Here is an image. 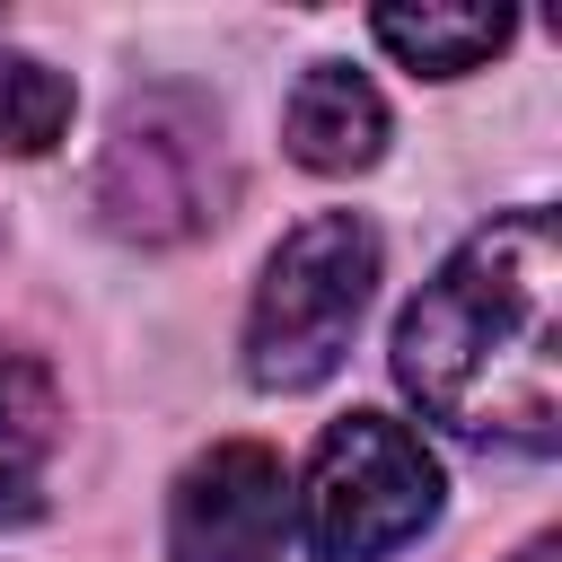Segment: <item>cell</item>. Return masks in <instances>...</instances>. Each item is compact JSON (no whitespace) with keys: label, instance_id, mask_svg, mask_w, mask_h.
Returning <instances> with one entry per match:
<instances>
[{"label":"cell","instance_id":"cell-9","mask_svg":"<svg viewBox=\"0 0 562 562\" xmlns=\"http://www.w3.org/2000/svg\"><path fill=\"white\" fill-rule=\"evenodd\" d=\"M70 79L18 44H0V149L9 158H44L61 132H70Z\"/></svg>","mask_w":562,"mask_h":562},{"label":"cell","instance_id":"cell-1","mask_svg":"<svg viewBox=\"0 0 562 562\" xmlns=\"http://www.w3.org/2000/svg\"><path fill=\"white\" fill-rule=\"evenodd\" d=\"M395 386L422 422L544 457L562 439V237L544 202L474 228L395 316Z\"/></svg>","mask_w":562,"mask_h":562},{"label":"cell","instance_id":"cell-3","mask_svg":"<svg viewBox=\"0 0 562 562\" xmlns=\"http://www.w3.org/2000/svg\"><path fill=\"white\" fill-rule=\"evenodd\" d=\"M228 202H237V167L220 140V105L193 88L123 97L105 158H97V220L123 246H184L220 228Z\"/></svg>","mask_w":562,"mask_h":562},{"label":"cell","instance_id":"cell-6","mask_svg":"<svg viewBox=\"0 0 562 562\" xmlns=\"http://www.w3.org/2000/svg\"><path fill=\"white\" fill-rule=\"evenodd\" d=\"M281 149L307 176H360L386 158V97L351 61H307L290 105H281Z\"/></svg>","mask_w":562,"mask_h":562},{"label":"cell","instance_id":"cell-8","mask_svg":"<svg viewBox=\"0 0 562 562\" xmlns=\"http://www.w3.org/2000/svg\"><path fill=\"white\" fill-rule=\"evenodd\" d=\"M369 35L422 79H465L518 35V18L509 9H378Z\"/></svg>","mask_w":562,"mask_h":562},{"label":"cell","instance_id":"cell-4","mask_svg":"<svg viewBox=\"0 0 562 562\" xmlns=\"http://www.w3.org/2000/svg\"><path fill=\"white\" fill-rule=\"evenodd\" d=\"M439 457L395 413H342L290 483V527L316 562H386L439 518Z\"/></svg>","mask_w":562,"mask_h":562},{"label":"cell","instance_id":"cell-5","mask_svg":"<svg viewBox=\"0 0 562 562\" xmlns=\"http://www.w3.org/2000/svg\"><path fill=\"white\" fill-rule=\"evenodd\" d=\"M290 544V465L263 439L202 448L167 492V562H281Z\"/></svg>","mask_w":562,"mask_h":562},{"label":"cell","instance_id":"cell-2","mask_svg":"<svg viewBox=\"0 0 562 562\" xmlns=\"http://www.w3.org/2000/svg\"><path fill=\"white\" fill-rule=\"evenodd\" d=\"M378 228L360 211H316L299 220L255 281L246 307V378L263 395H307L342 369L369 299H378Z\"/></svg>","mask_w":562,"mask_h":562},{"label":"cell","instance_id":"cell-10","mask_svg":"<svg viewBox=\"0 0 562 562\" xmlns=\"http://www.w3.org/2000/svg\"><path fill=\"white\" fill-rule=\"evenodd\" d=\"M518 562H553V536H527V544H518Z\"/></svg>","mask_w":562,"mask_h":562},{"label":"cell","instance_id":"cell-7","mask_svg":"<svg viewBox=\"0 0 562 562\" xmlns=\"http://www.w3.org/2000/svg\"><path fill=\"white\" fill-rule=\"evenodd\" d=\"M53 448H61V386L35 351L0 342V518L35 509V483H44Z\"/></svg>","mask_w":562,"mask_h":562}]
</instances>
